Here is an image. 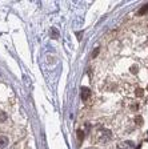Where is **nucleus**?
Masks as SVG:
<instances>
[{"mask_svg":"<svg viewBox=\"0 0 148 149\" xmlns=\"http://www.w3.org/2000/svg\"><path fill=\"white\" fill-rule=\"evenodd\" d=\"M143 93H144V91L142 89V88H136V91H135V95L137 97H142L143 96Z\"/></svg>","mask_w":148,"mask_h":149,"instance_id":"8","label":"nucleus"},{"mask_svg":"<svg viewBox=\"0 0 148 149\" xmlns=\"http://www.w3.org/2000/svg\"><path fill=\"white\" fill-rule=\"evenodd\" d=\"M81 35H83V33H81V32H79V33H77V37H79V40H80V39H81Z\"/></svg>","mask_w":148,"mask_h":149,"instance_id":"13","label":"nucleus"},{"mask_svg":"<svg viewBox=\"0 0 148 149\" xmlns=\"http://www.w3.org/2000/svg\"><path fill=\"white\" fill-rule=\"evenodd\" d=\"M7 120V113L3 111H0V123H4Z\"/></svg>","mask_w":148,"mask_h":149,"instance_id":"7","label":"nucleus"},{"mask_svg":"<svg viewBox=\"0 0 148 149\" xmlns=\"http://www.w3.org/2000/svg\"><path fill=\"white\" fill-rule=\"evenodd\" d=\"M145 13H148V4L143 6V8L140 9L139 12H137V15H145Z\"/></svg>","mask_w":148,"mask_h":149,"instance_id":"6","label":"nucleus"},{"mask_svg":"<svg viewBox=\"0 0 148 149\" xmlns=\"http://www.w3.org/2000/svg\"><path fill=\"white\" fill-rule=\"evenodd\" d=\"M147 91H148V87H147Z\"/></svg>","mask_w":148,"mask_h":149,"instance_id":"15","label":"nucleus"},{"mask_svg":"<svg viewBox=\"0 0 148 149\" xmlns=\"http://www.w3.org/2000/svg\"><path fill=\"white\" fill-rule=\"evenodd\" d=\"M77 139L80 140V141L84 139V132H83V130H80V129L77 130Z\"/></svg>","mask_w":148,"mask_h":149,"instance_id":"9","label":"nucleus"},{"mask_svg":"<svg viewBox=\"0 0 148 149\" xmlns=\"http://www.w3.org/2000/svg\"><path fill=\"white\" fill-rule=\"evenodd\" d=\"M93 137H95V140L97 141V143L105 144V143H108V141H111L112 133H111V130H109V129H105V128H99V129H96Z\"/></svg>","mask_w":148,"mask_h":149,"instance_id":"1","label":"nucleus"},{"mask_svg":"<svg viewBox=\"0 0 148 149\" xmlns=\"http://www.w3.org/2000/svg\"><path fill=\"white\" fill-rule=\"evenodd\" d=\"M97 53H99V48H96V49L93 51V53H92V57H96V56H97Z\"/></svg>","mask_w":148,"mask_h":149,"instance_id":"12","label":"nucleus"},{"mask_svg":"<svg viewBox=\"0 0 148 149\" xmlns=\"http://www.w3.org/2000/svg\"><path fill=\"white\" fill-rule=\"evenodd\" d=\"M131 109H132V111H137V109H139V105H137V104H132Z\"/></svg>","mask_w":148,"mask_h":149,"instance_id":"11","label":"nucleus"},{"mask_svg":"<svg viewBox=\"0 0 148 149\" xmlns=\"http://www.w3.org/2000/svg\"><path fill=\"white\" fill-rule=\"evenodd\" d=\"M8 143H9L8 137H7V136H0V148H1V149L6 148V146L8 145Z\"/></svg>","mask_w":148,"mask_h":149,"instance_id":"3","label":"nucleus"},{"mask_svg":"<svg viewBox=\"0 0 148 149\" xmlns=\"http://www.w3.org/2000/svg\"><path fill=\"white\" fill-rule=\"evenodd\" d=\"M49 35H51V37H53V39H58L59 37V32L56 28H51V31H49Z\"/></svg>","mask_w":148,"mask_h":149,"instance_id":"5","label":"nucleus"},{"mask_svg":"<svg viewBox=\"0 0 148 149\" xmlns=\"http://www.w3.org/2000/svg\"><path fill=\"white\" fill-rule=\"evenodd\" d=\"M88 149H99V148H88Z\"/></svg>","mask_w":148,"mask_h":149,"instance_id":"14","label":"nucleus"},{"mask_svg":"<svg viewBox=\"0 0 148 149\" xmlns=\"http://www.w3.org/2000/svg\"><path fill=\"white\" fill-rule=\"evenodd\" d=\"M135 123H136V124H139V125H142L143 124V118L140 117V116H136V117H135Z\"/></svg>","mask_w":148,"mask_h":149,"instance_id":"10","label":"nucleus"},{"mask_svg":"<svg viewBox=\"0 0 148 149\" xmlns=\"http://www.w3.org/2000/svg\"><path fill=\"white\" fill-rule=\"evenodd\" d=\"M133 146L132 143H121L117 145V149H131Z\"/></svg>","mask_w":148,"mask_h":149,"instance_id":"4","label":"nucleus"},{"mask_svg":"<svg viewBox=\"0 0 148 149\" xmlns=\"http://www.w3.org/2000/svg\"><path fill=\"white\" fill-rule=\"evenodd\" d=\"M80 95H81V100L86 101V100H88L90 99V96H91V89L90 88H86V87H81Z\"/></svg>","mask_w":148,"mask_h":149,"instance_id":"2","label":"nucleus"}]
</instances>
